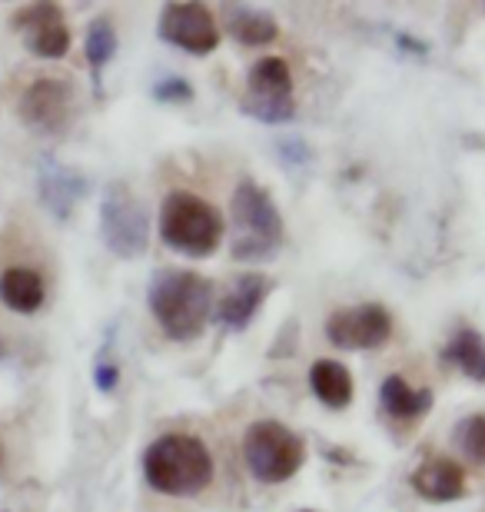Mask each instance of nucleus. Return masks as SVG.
Instances as JSON below:
<instances>
[{"label":"nucleus","instance_id":"1","mask_svg":"<svg viewBox=\"0 0 485 512\" xmlns=\"http://www.w3.org/2000/svg\"><path fill=\"white\" fill-rule=\"evenodd\" d=\"M147 303L170 340L190 343L213 313V283L190 270H160L147 286Z\"/></svg>","mask_w":485,"mask_h":512},{"label":"nucleus","instance_id":"2","mask_svg":"<svg viewBox=\"0 0 485 512\" xmlns=\"http://www.w3.org/2000/svg\"><path fill=\"white\" fill-rule=\"evenodd\" d=\"M143 479L153 493L196 496L213 483V456L203 439L190 433H167L153 439L143 453Z\"/></svg>","mask_w":485,"mask_h":512},{"label":"nucleus","instance_id":"3","mask_svg":"<svg viewBox=\"0 0 485 512\" xmlns=\"http://www.w3.org/2000/svg\"><path fill=\"white\" fill-rule=\"evenodd\" d=\"M233 260L263 263L276 256L283 243V217L260 183L243 180L233 193Z\"/></svg>","mask_w":485,"mask_h":512},{"label":"nucleus","instance_id":"4","mask_svg":"<svg viewBox=\"0 0 485 512\" xmlns=\"http://www.w3.org/2000/svg\"><path fill=\"white\" fill-rule=\"evenodd\" d=\"M160 240L170 250H177L193 260L210 256L223 240V217L203 197L187 190L167 193L160 203Z\"/></svg>","mask_w":485,"mask_h":512},{"label":"nucleus","instance_id":"5","mask_svg":"<svg viewBox=\"0 0 485 512\" xmlns=\"http://www.w3.org/2000/svg\"><path fill=\"white\" fill-rule=\"evenodd\" d=\"M243 459L253 479L273 486L299 473L306 459V446L290 426L276 423V419H260L243 436Z\"/></svg>","mask_w":485,"mask_h":512},{"label":"nucleus","instance_id":"6","mask_svg":"<svg viewBox=\"0 0 485 512\" xmlns=\"http://www.w3.org/2000/svg\"><path fill=\"white\" fill-rule=\"evenodd\" d=\"M100 237L107 243V250L120 260H137L147 253L150 243V220L143 203L133 197V190L123 180L110 183L103 190L100 203Z\"/></svg>","mask_w":485,"mask_h":512},{"label":"nucleus","instance_id":"7","mask_svg":"<svg viewBox=\"0 0 485 512\" xmlns=\"http://www.w3.org/2000/svg\"><path fill=\"white\" fill-rule=\"evenodd\" d=\"M243 114L260 120V124H290L296 117V97H293V74L280 57L256 60L250 77H246L243 94Z\"/></svg>","mask_w":485,"mask_h":512},{"label":"nucleus","instance_id":"8","mask_svg":"<svg viewBox=\"0 0 485 512\" xmlns=\"http://www.w3.org/2000/svg\"><path fill=\"white\" fill-rule=\"evenodd\" d=\"M326 336L336 350H349V353L383 350L392 336V316L379 303L343 306V310H336L326 320Z\"/></svg>","mask_w":485,"mask_h":512},{"label":"nucleus","instance_id":"9","mask_svg":"<svg viewBox=\"0 0 485 512\" xmlns=\"http://www.w3.org/2000/svg\"><path fill=\"white\" fill-rule=\"evenodd\" d=\"M20 120L47 137H60L74 124V87L57 77L34 80L20 97Z\"/></svg>","mask_w":485,"mask_h":512},{"label":"nucleus","instance_id":"10","mask_svg":"<svg viewBox=\"0 0 485 512\" xmlns=\"http://www.w3.org/2000/svg\"><path fill=\"white\" fill-rule=\"evenodd\" d=\"M157 30L163 44H173L196 57L213 54L220 44V27L203 4H167L160 10Z\"/></svg>","mask_w":485,"mask_h":512},{"label":"nucleus","instance_id":"11","mask_svg":"<svg viewBox=\"0 0 485 512\" xmlns=\"http://www.w3.org/2000/svg\"><path fill=\"white\" fill-rule=\"evenodd\" d=\"M14 27L20 30L30 54L44 60H57L70 50V30L57 4H30L24 10H17Z\"/></svg>","mask_w":485,"mask_h":512},{"label":"nucleus","instance_id":"12","mask_svg":"<svg viewBox=\"0 0 485 512\" xmlns=\"http://www.w3.org/2000/svg\"><path fill=\"white\" fill-rule=\"evenodd\" d=\"M37 190H40V203H44V210L54 213V217L64 223V220H70V213H74L77 203L84 200L87 180L80 177L77 170L57 163L54 157H44L37 167Z\"/></svg>","mask_w":485,"mask_h":512},{"label":"nucleus","instance_id":"13","mask_svg":"<svg viewBox=\"0 0 485 512\" xmlns=\"http://www.w3.org/2000/svg\"><path fill=\"white\" fill-rule=\"evenodd\" d=\"M273 290V280L263 273H243L230 290L223 293V300L216 303V320L226 330H243L246 323L260 313L263 300L270 296Z\"/></svg>","mask_w":485,"mask_h":512},{"label":"nucleus","instance_id":"14","mask_svg":"<svg viewBox=\"0 0 485 512\" xmlns=\"http://www.w3.org/2000/svg\"><path fill=\"white\" fill-rule=\"evenodd\" d=\"M409 486L429 503H456L466 496V473L456 459L429 456L416 473L409 476Z\"/></svg>","mask_w":485,"mask_h":512},{"label":"nucleus","instance_id":"15","mask_svg":"<svg viewBox=\"0 0 485 512\" xmlns=\"http://www.w3.org/2000/svg\"><path fill=\"white\" fill-rule=\"evenodd\" d=\"M44 280H40L37 270L30 266H10V270L0 273V300H4L7 310L14 313H37L44 306Z\"/></svg>","mask_w":485,"mask_h":512},{"label":"nucleus","instance_id":"16","mask_svg":"<svg viewBox=\"0 0 485 512\" xmlns=\"http://www.w3.org/2000/svg\"><path fill=\"white\" fill-rule=\"evenodd\" d=\"M309 386H313L316 399L329 409H346L353 403V373L346 370L339 360H316L309 370Z\"/></svg>","mask_w":485,"mask_h":512},{"label":"nucleus","instance_id":"17","mask_svg":"<svg viewBox=\"0 0 485 512\" xmlns=\"http://www.w3.org/2000/svg\"><path fill=\"white\" fill-rule=\"evenodd\" d=\"M379 406H383L392 419L412 423V419L429 413L432 389H412L402 376H386L383 386H379Z\"/></svg>","mask_w":485,"mask_h":512},{"label":"nucleus","instance_id":"18","mask_svg":"<svg viewBox=\"0 0 485 512\" xmlns=\"http://www.w3.org/2000/svg\"><path fill=\"white\" fill-rule=\"evenodd\" d=\"M226 30L236 44L243 47H263L276 40L280 34V24L263 14V10H253V7H243V4H226Z\"/></svg>","mask_w":485,"mask_h":512},{"label":"nucleus","instance_id":"19","mask_svg":"<svg viewBox=\"0 0 485 512\" xmlns=\"http://www.w3.org/2000/svg\"><path fill=\"white\" fill-rule=\"evenodd\" d=\"M446 360L452 366H459V370L466 373L469 380L485 383V340L476 330L462 326V330L452 336L449 346H446Z\"/></svg>","mask_w":485,"mask_h":512},{"label":"nucleus","instance_id":"20","mask_svg":"<svg viewBox=\"0 0 485 512\" xmlns=\"http://www.w3.org/2000/svg\"><path fill=\"white\" fill-rule=\"evenodd\" d=\"M113 54H117V30L107 17H97L94 24L87 27V60L94 67V74H100L103 67L110 64Z\"/></svg>","mask_w":485,"mask_h":512},{"label":"nucleus","instance_id":"21","mask_svg":"<svg viewBox=\"0 0 485 512\" xmlns=\"http://www.w3.org/2000/svg\"><path fill=\"white\" fill-rule=\"evenodd\" d=\"M452 443H456L462 456L476 459V463L485 466V416L476 413V416L459 419V423L452 426Z\"/></svg>","mask_w":485,"mask_h":512},{"label":"nucleus","instance_id":"22","mask_svg":"<svg viewBox=\"0 0 485 512\" xmlns=\"http://www.w3.org/2000/svg\"><path fill=\"white\" fill-rule=\"evenodd\" d=\"M153 97H157L160 104H187V100H193V87L183 77H167L153 87Z\"/></svg>","mask_w":485,"mask_h":512},{"label":"nucleus","instance_id":"23","mask_svg":"<svg viewBox=\"0 0 485 512\" xmlns=\"http://www.w3.org/2000/svg\"><path fill=\"white\" fill-rule=\"evenodd\" d=\"M94 383H97L100 393H113L120 383V366L113 360H107V356H100L97 366H94Z\"/></svg>","mask_w":485,"mask_h":512},{"label":"nucleus","instance_id":"24","mask_svg":"<svg viewBox=\"0 0 485 512\" xmlns=\"http://www.w3.org/2000/svg\"><path fill=\"white\" fill-rule=\"evenodd\" d=\"M0 356H4V343H0Z\"/></svg>","mask_w":485,"mask_h":512}]
</instances>
